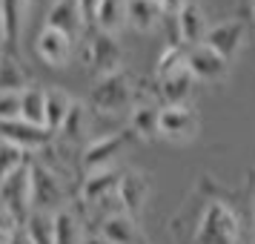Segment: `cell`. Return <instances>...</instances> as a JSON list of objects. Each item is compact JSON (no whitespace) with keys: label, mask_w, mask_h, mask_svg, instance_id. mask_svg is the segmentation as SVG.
<instances>
[{"label":"cell","mask_w":255,"mask_h":244,"mask_svg":"<svg viewBox=\"0 0 255 244\" xmlns=\"http://www.w3.org/2000/svg\"><path fill=\"white\" fill-rule=\"evenodd\" d=\"M195 244H241V219L227 196H204L195 216Z\"/></svg>","instance_id":"obj_1"},{"label":"cell","mask_w":255,"mask_h":244,"mask_svg":"<svg viewBox=\"0 0 255 244\" xmlns=\"http://www.w3.org/2000/svg\"><path fill=\"white\" fill-rule=\"evenodd\" d=\"M138 101L135 95V81L127 69H118L106 78H98L92 86V95H89V109L92 112H101V115H115V112H124V109H132Z\"/></svg>","instance_id":"obj_2"},{"label":"cell","mask_w":255,"mask_h":244,"mask_svg":"<svg viewBox=\"0 0 255 244\" xmlns=\"http://www.w3.org/2000/svg\"><path fill=\"white\" fill-rule=\"evenodd\" d=\"M0 210L12 216L17 227H23L26 219L32 216V161L0 184Z\"/></svg>","instance_id":"obj_3"},{"label":"cell","mask_w":255,"mask_h":244,"mask_svg":"<svg viewBox=\"0 0 255 244\" xmlns=\"http://www.w3.org/2000/svg\"><path fill=\"white\" fill-rule=\"evenodd\" d=\"M69 198H66V181L55 175L49 167L32 158V213H60L63 207H69L66 204Z\"/></svg>","instance_id":"obj_4"},{"label":"cell","mask_w":255,"mask_h":244,"mask_svg":"<svg viewBox=\"0 0 255 244\" xmlns=\"http://www.w3.org/2000/svg\"><path fill=\"white\" fill-rule=\"evenodd\" d=\"M135 141V135L129 129H121V132H109V135H101V138L89 141L81 152V167L83 173H101V170H112L118 161V155H124L129 144Z\"/></svg>","instance_id":"obj_5"},{"label":"cell","mask_w":255,"mask_h":244,"mask_svg":"<svg viewBox=\"0 0 255 244\" xmlns=\"http://www.w3.org/2000/svg\"><path fill=\"white\" fill-rule=\"evenodd\" d=\"M201 118H198L192 104H175V106H161V138L172 141V144H186L198 135Z\"/></svg>","instance_id":"obj_6"},{"label":"cell","mask_w":255,"mask_h":244,"mask_svg":"<svg viewBox=\"0 0 255 244\" xmlns=\"http://www.w3.org/2000/svg\"><path fill=\"white\" fill-rule=\"evenodd\" d=\"M121 60H124V52H121L118 37L95 29L92 40H89V46H86V69L92 72L95 78H106V75H112V72L124 69Z\"/></svg>","instance_id":"obj_7"},{"label":"cell","mask_w":255,"mask_h":244,"mask_svg":"<svg viewBox=\"0 0 255 244\" xmlns=\"http://www.w3.org/2000/svg\"><path fill=\"white\" fill-rule=\"evenodd\" d=\"M175 20V43L192 49V46H201L209 35V20H207V12L198 0H189L181 12L172 17Z\"/></svg>","instance_id":"obj_8"},{"label":"cell","mask_w":255,"mask_h":244,"mask_svg":"<svg viewBox=\"0 0 255 244\" xmlns=\"http://www.w3.org/2000/svg\"><path fill=\"white\" fill-rule=\"evenodd\" d=\"M0 141L20 147V150H26L29 155H37L46 144L55 141V135H52L46 127H37V124H29L23 118H17V121H3V124H0Z\"/></svg>","instance_id":"obj_9"},{"label":"cell","mask_w":255,"mask_h":244,"mask_svg":"<svg viewBox=\"0 0 255 244\" xmlns=\"http://www.w3.org/2000/svg\"><path fill=\"white\" fill-rule=\"evenodd\" d=\"M186 66L195 75V81H204V83H224L227 75H230V60L221 58L218 52L212 46H207V43L192 46L186 52Z\"/></svg>","instance_id":"obj_10"},{"label":"cell","mask_w":255,"mask_h":244,"mask_svg":"<svg viewBox=\"0 0 255 244\" xmlns=\"http://www.w3.org/2000/svg\"><path fill=\"white\" fill-rule=\"evenodd\" d=\"M72 52H75V37L63 35V32H58V29H49V26H43L40 32H37L35 37V55L46 66H52V69H60V66H66L72 60Z\"/></svg>","instance_id":"obj_11"},{"label":"cell","mask_w":255,"mask_h":244,"mask_svg":"<svg viewBox=\"0 0 255 244\" xmlns=\"http://www.w3.org/2000/svg\"><path fill=\"white\" fill-rule=\"evenodd\" d=\"M98 239H101V244H149L138 219L129 213H115V216L104 219L98 227Z\"/></svg>","instance_id":"obj_12"},{"label":"cell","mask_w":255,"mask_h":244,"mask_svg":"<svg viewBox=\"0 0 255 244\" xmlns=\"http://www.w3.org/2000/svg\"><path fill=\"white\" fill-rule=\"evenodd\" d=\"M244 35H247L244 20H241V17H230V20H221V23L212 26L204 43L215 49L221 58L232 60L238 52H241V46H244Z\"/></svg>","instance_id":"obj_13"},{"label":"cell","mask_w":255,"mask_h":244,"mask_svg":"<svg viewBox=\"0 0 255 244\" xmlns=\"http://www.w3.org/2000/svg\"><path fill=\"white\" fill-rule=\"evenodd\" d=\"M118 198H121L124 213L138 219L149 201V175L140 170H127L121 178V187H118Z\"/></svg>","instance_id":"obj_14"},{"label":"cell","mask_w":255,"mask_h":244,"mask_svg":"<svg viewBox=\"0 0 255 244\" xmlns=\"http://www.w3.org/2000/svg\"><path fill=\"white\" fill-rule=\"evenodd\" d=\"M161 106L152 101H135V106L129 109V132L135 135V141H155L161 138Z\"/></svg>","instance_id":"obj_15"},{"label":"cell","mask_w":255,"mask_h":244,"mask_svg":"<svg viewBox=\"0 0 255 244\" xmlns=\"http://www.w3.org/2000/svg\"><path fill=\"white\" fill-rule=\"evenodd\" d=\"M46 26L78 40V35H81L83 26H86L83 23V14H81V3L78 0H55L52 9L46 12Z\"/></svg>","instance_id":"obj_16"},{"label":"cell","mask_w":255,"mask_h":244,"mask_svg":"<svg viewBox=\"0 0 255 244\" xmlns=\"http://www.w3.org/2000/svg\"><path fill=\"white\" fill-rule=\"evenodd\" d=\"M192 86H195V75L189 72V66L172 72L158 81V95H161L163 106H175V104H189L192 98Z\"/></svg>","instance_id":"obj_17"},{"label":"cell","mask_w":255,"mask_h":244,"mask_svg":"<svg viewBox=\"0 0 255 244\" xmlns=\"http://www.w3.org/2000/svg\"><path fill=\"white\" fill-rule=\"evenodd\" d=\"M32 86V75L26 72V66L17 60L14 52H3L0 55V92L20 95Z\"/></svg>","instance_id":"obj_18"},{"label":"cell","mask_w":255,"mask_h":244,"mask_svg":"<svg viewBox=\"0 0 255 244\" xmlns=\"http://www.w3.org/2000/svg\"><path fill=\"white\" fill-rule=\"evenodd\" d=\"M89 104H83V101H75V106H72L69 118L63 121V127L58 129V135H55V141H60L63 147L66 144H83L86 141V135H89Z\"/></svg>","instance_id":"obj_19"},{"label":"cell","mask_w":255,"mask_h":244,"mask_svg":"<svg viewBox=\"0 0 255 244\" xmlns=\"http://www.w3.org/2000/svg\"><path fill=\"white\" fill-rule=\"evenodd\" d=\"M124 26H129V0H104L98 9L95 29L106 35H118Z\"/></svg>","instance_id":"obj_20"},{"label":"cell","mask_w":255,"mask_h":244,"mask_svg":"<svg viewBox=\"0 0 255 244\" xmlns=\"http://www.w3.org/2000/svg\"><path fill=\"white\" fill-rule=\"evenodd\" d=\"M55 244H83V219L78 207H63L55 213Z\"/></svg>","instance_id":"obj_21"},{"label":"cell","mask_w":255,"mask_h":244,"mask_svg":"<svg viewBox=\"0 0 255 244\" xmlns=\"http://www.w3.org/2000/svg\"><path fill=\"white\" fill-rule=\"evenodd\" d=\"M72 106H75V98L66 89H60V86L46 89V129L52 135H58V129L63 127V121L69 118Z\"/></svg>","instance_id":"obj_22"},{"label":"cell","mask_w":255,"mask_h":244,"mask_svg":"<svg viewBox=\"0 0 255 244\" xmlns=\"http://www.w3.org/2000/svg\"><path fill=\"white\" fill-rule=\"evenodd\" d=\"M163 9L155 0H129V26L138 32H152L155 26L161 23Z\"/></svg>","instance_id":"obj_23"},{"label":"cell","mask_w":255,"mask_h":244,"mask_svg":"<svg viewBox=\"0 0 255 244\" xmlns=\"http://www.w3.org/2000/svg\"><path fill=\"white\" fill-rule=\"evenodd\" d=\"M20 118L37 127H46V89L32 83L26 92H20Z\"/></svg>","instance_id":"obj_24"},{"label":"cell","mask_w":255,"mask_h":244,"mask_svg":"<svg viewBox=\"0 0 255 244\" xmlns=\"http://www.w3.org/2000/svg\"><path fill=\"white\" fill-rule=\"evenodd\" d=\"M186 52H189V49L181 46V43H166V46L158 52V60H155V78L161 81V78H166V75L184 69L186 66Z\"/></svg>","instance_id":"obj_25"},{"label":"cell","mask_w":255,"mask_h":244,"mask_svg":"<svg viewBox=\"0 0 255 244\" xmlns=\"http://www.w3.org/2000/svg\"><path fill=\"white\" fill-rule=\"evenodd\" d=\"M26 233L35 244H55V216L52 213H32L26 219Z\"/></svg>","instance_id":"obj_26"},{"label":"cell","mask_w":255,"mask_h":244,"mask_svg":"<svg viewBox=\"0 0 255 244\" xmlns=\"http://www.w3.org/2000/svg\"><path fill=\"white\" fill-rule=\"evenodd\" d=\"M32 161V155L26 150H20V147H14V144H6V141H0V184L9 178V175H14L23 164Z\"/></svg>","instance_id":"obj_27"},{"label":"cell","mask_w":255,"mask_h":244,"mask_svg":"<svg viewBox=\"0 0 255 244\" xmlns=\"http://www.w3.org/2000/svg\"><path fill=\"white\" fill-rule=\"evenodd\" d=\"M3 3V14H6V29H9V43H14L20 37L26 20V9H29V0H0Z\"/></svg>","instance_id":"obj_28"},{"label":"cell","mask_w":255,"mask_h":244,"mask_svg":"<svg viewBox=\"0 0 255 244\" xmlns=\"http://www.w3.org/2000/svg\"><path fill=\"white\" fill-rule=\"evenodd\" d=\"M20 118V95L0 92V124L3 121H17Z\"/></svg>","instance_id":"obj_29"},{"label":"cell","mask_w":255,"mask_h":244,"mask_svg":"<svg viewBox=\"0 0 255 244\" xmlns=\"http://www.w3.org/2000/svg\"><path fill=\"white\" fill-rule=\"evenodd\" d=\"M78 3H81L83 23L95 26V20H98V9H101V3H104V0H78Z\"/></svg>","instance_id":"obj_30"},{"label":"cell","mask_w":255,"mask_h":244,"mask_svg":"<svg viewBox=\"0 0 255 244\" xmlns=\"http://www.w3.org/2000/svg\"><path fill=\"white\" fill-rule=\"evenodd\" d=\"M155 3L163 9V14H166V17H175V14H178L186 3H189V0H155Z\"/></svg>","instance_id":"obj_31"},{"label":"cell","mask_w":255,"mask_h":244,"mask_svg":"<svg viewBox=\"0 0 255 244\" xmlns=\"http://www.w3.org/2000/svg\"><path fill=\"white\" fill-rule=\"evenodd\" d=\"M9 244H35L32 239H29V233H26V227H17V230L9 236Z\"/></svg>","instance_id":"obj_32"},{"label":"cell","mask_w":255,"mask_h":244,"mask_svg":"<svg viewBox=\"0 0 255 244\" xmlns=\"http://www.w3.org/2000/svg\"><path fill=\"white\" fill-rule=\"evenodd\" d=\"M0 43H9V29H6V14H3V3H0Z\"/></svg>","instance_id":"obj_33"},{"label":"cell","mask_w":255,"mask_h":244,"mask_svg":"<svg viewBox=\"0 0 255 244\" xmlns=\"http://www.w3.org/2000/svg\"><path fill=\"white\" fill-rule=\"evenodd\" d=\"M253 244H255V193H253Z\"/></svg>","instance_id":"obj_34"},{"label":"cell","mask_w":255,"mask_h":244,"mask_svg":"<svg viewBox=\"0 0 255 244\" xmlns=\"http://www.w3.org/2000/svg\"><path fill=\"white\" fill-rule=\"evenodd\" d=\"M92 244H101V239H95V242H92Z\"/></svg>","instance_id":"obj_35"},{"label":"cell","mask_w":255,"mask_h":244,"mask_svg":"<svg viewBox=\"0 0 255 244\" xmlns=\"http://www.w3.org/2000/svg\"><path fill=\"white\" fill-rule=\"evenodd\" d=\"M253 14H255V0H253Z\"/></svg>","instance_id":"obj_36"},{"label":"cell","mask_w":255,"mask_h":244,"mask_svg":"<svg viewBox=\"0 0 255 244\" xmlns=\"http://www.w3.org/2000/svg\"><path fill=\"white\" fill-rule=\"evenodd\" d=\"M0 55H3V52H0Z\"/></svg>","instance_id":"obj_37"}]
</instances>
